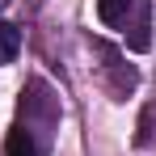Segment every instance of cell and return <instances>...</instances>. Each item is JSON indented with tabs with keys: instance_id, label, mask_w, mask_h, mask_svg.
Masks as SVG:
<instances>
[{
	"instance_id": "cell-1",
	"label": "cell",
	"mask_w": 156,
	"mask_h": 156,
	"mask_svg": "<svg viewBox=\"0 0 156 156\" xmlns=\"http://www.w3.org/2000/svg\"><path fill=\"white\" fill-rule=\"evenodd\" d=\"M97 17L110 30H118L135 51H148L152 30V0H97Z\"/></svg>"
},
{
	"instance_id": "cell-2",
	"label": "cell",
	"mask_w": 156,
	"mask_h": 156,
	"mask_svg": "<svg viewBox=\"0 0 156 156\" xmlns=\"http://www.w3.org/2000/svg\"><path fill=\"white\" fill-rule=\"evenodd\" d=\"M4 156H42V148H38V139H34V131L13 127L9 139H4Z\"/></svg>"
},
{
	"instance_id": "cell-3",
	"label": "cell",
	"mask_w": 156,
	"mask_h": 156,
	"mask_svg": "<svg viewBox=\"0 0 156 156\" xmlns=\"http://www.w3.org/2000/svg\"><path fill=\"white\" fill-rule=\"evenodd\" d=\"M17 51H21V30L13 26V21H0V68L13 63Z\"/></svg>"
},
{
	"instance_id": "cell-4",
	"label": "cell",
	"mask_w": 156,
	"mask_h": 156,
	"mask_svg": "<svg viewBox=\"0 0 156 156\" xmlns=\"http://www.w3.org/2000/svg\"><path fill=\"white\" fill-rule=\"evenodd\" d=\"M4 4H9V0H0V9H4Z\"/></svg>"
}]
</instances>
